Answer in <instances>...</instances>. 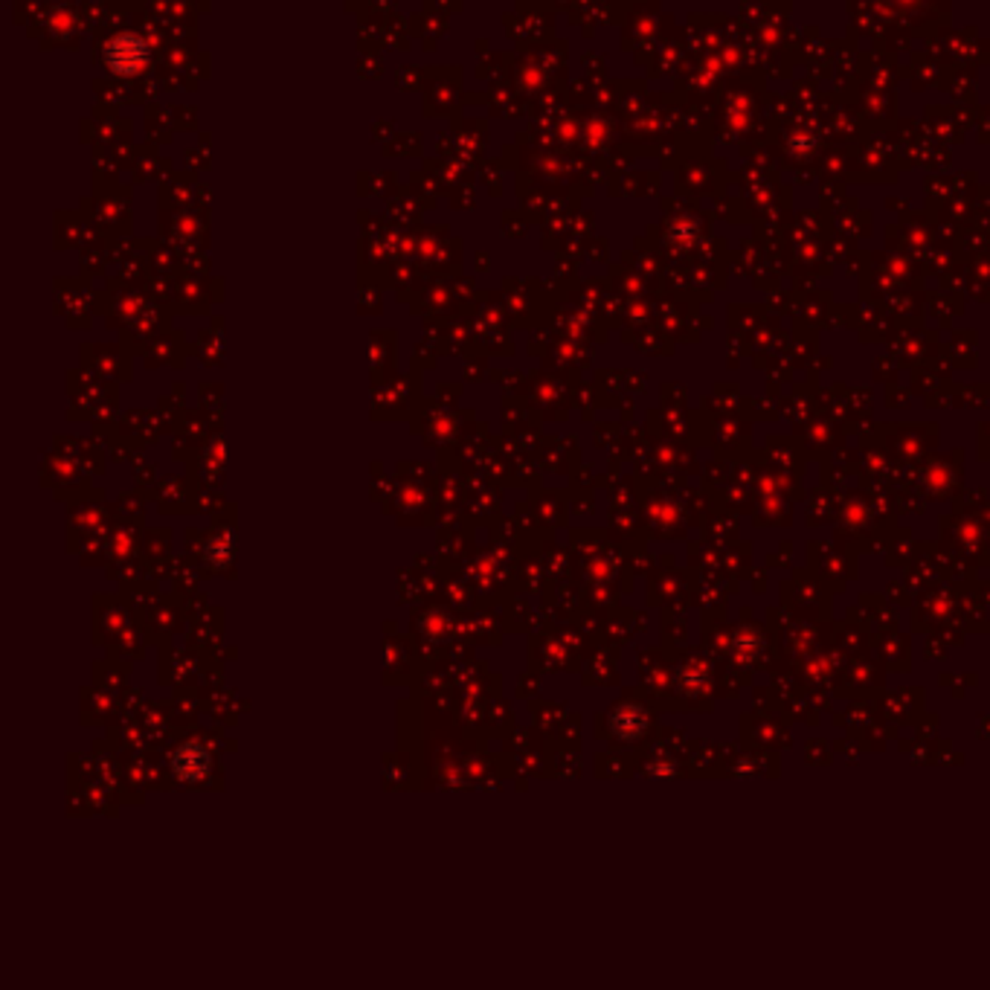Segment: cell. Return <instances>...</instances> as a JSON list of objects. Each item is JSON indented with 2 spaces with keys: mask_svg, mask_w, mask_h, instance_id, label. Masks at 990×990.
I'll list each match as a JSON object with an SVG mask.
<instances>
[{
  "mask_svg": "<svg viewBox=\"0 0 990 990\" xmlns=\"http://www.w3.org/2000/svg\"><path fill=\"white\" fill-rule=\"evenodd\" d=\"M209 767H212V755L201 744H184L172 758L175 775L180 782H189V784L201 782L204 775L209 772Z\"/></svg>",
  "mask_w": 990,
  "mask_h": 990,
  "instance_id": "obj_1",
  "label": "cell"
}]
</instances>
